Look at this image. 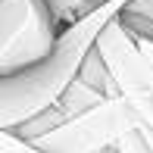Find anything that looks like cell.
I'll return each mask as SVG.
<instances>
[{
	"label": "cell",
	"instance_id": "6da1fadb",
	"mask_svg": "<svg viewBox=\"0 0 153 153\" xmlns=\"http://www.w3.org/2000/svg\"><path fill=\"white\" fill-rule=\"evenodd\" d=\"M125 3L128 0H106V3H100L85 19L66 25L59 31L53 50L41 62H34V66L22 69L16 75L0 78V128L16 131L19 125L31 122L47 106H53L56 97L69 88V81L78 75L81 59L94 47L103 25L119 16L125 10Z\"/></svg>",
	"mask_w": 153,
	"mask_h": 153
},
{
	"label": "cell",
	"instance_id": "7a4b0ae2",
	"mask_svg": "<svg viewBox=\"0 0 153 153\" xmlns=\"http://www.w3.org/2000/svg\"><path fill=\"white\" fill-rule=\"evenodd\" d=\"M137 125H141V119L131 113V106L122 97H106L97 106L72 116L69 122L56 125L53 131L34 137L28 144L38 147L41 153H109Z\"/></svg>",
	"mask_w": 153,
	"mask_h": 153
},
{
	"label": "cell",
	"instance_id": "3957f363",
	"mask_svg": "<svg viewBox=\"0 0 153 153\" xmlns=\"http://www.w3.org/2000/svg\"><path fill=\"white\" fill-rule=\"evenodd\" d=\"M59 31L44 0H0V78L41 62Z\"/></svg>",
	"mask_w": 153,
	"mask_h": 153
},
{
	"label": "cell",
	"instance_id": "277c9868",
	"mask_svg": "<svg viewBox=\"0 0 153 153\" xmlns=\"http://www.w3.org/2000/svg\"><path fill=\"white\" fill-rule=\"evenodd\" d=\"M94 50L106 62L119 97L131 106V113L141 119V125L153 131V75L137 50L134 38L119 22V16L103 25V31L94 41Z\"/></svg>",
	"mask_w": 153,
	"mask_h": 153
},
{
	"label": "cell",
	"instance_id": "5b68a950",
	"mask_svg": "<svg viewBox=\"0 0 153 153\" xmlns=\"http://www.w3.org/2000/svg\"><path fill=\"white\" fill-rule=\"evenodd\" d=\"M78 78L88 81V85H91L94 91H100L103 97H119V91H116V81H113V75H109L106 62L100 59V53H97L94 47L85 53V59H81V66H78Z\"/></svg>",
	"mask_w": 153,
	"mask_h": 153
},
{
	"label": "cell",
	"instance_id": "8992f818",
	"mask_svg": "<svg viewBox=\"0 0 153 153\" xmlns=\"http://www.w3.org/2000/svg\"><path fill=\"white\" fill-rule=\"evenodd\" d=\"M44 3H47V10H50V16L59 22V28H66V25L85 19L91 10H97V6L106 3V0H44Z\"/></svg>",
	"mask_w": 153,
	"mask_h": 153
},
{
	"label": "cell",
	"instance_id": "52a82bcc",
	"mask_svg": "<svg viewBox=\"0 0 153 153\" xmlns=\"http://www.w3.org/2000/svg\"><path fill=\"white\" fill-rule=\"evenodd\" d=\"M0 153H41L38 147H31L28 141H22L19 134L0 128Z\"/></svg>",
	"mask_w": 153,
	"mask_h": 153
},
{
	"label": "cell",
	"instance_id": "ba28073f",
	"mask_svg": "<svg viewBox=\"0 0 153 153\" xmlns=\"http://www.w3.org/2000/svg\"><path fill=\"white\" fill-rule=\"evenodd\" d=\"M131 38H134V34H131ZM134 44H137V50H141L144 62H147L150 75H153V41H147V38H134Z\"/></svg>",
	"mask_w": 153,
	"mask_h": 153
}]
</instances>
